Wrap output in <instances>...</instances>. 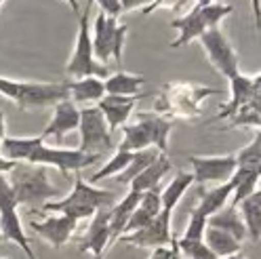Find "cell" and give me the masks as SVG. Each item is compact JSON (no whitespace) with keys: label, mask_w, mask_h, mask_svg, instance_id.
Instances as JSON below:
<instances>
[{"label":"cell","mask_w":261,"mask_h":259,"mask_svg":"<svg viewBox=\"0 0 261 259\" xmlns=\"http://www.w3.org/2000/svg\"><path fill=\"white\" fill-rule=\"evenodd\" d=\"M114 192L95 188L87 184L83 177L76 175L74 179V190L61 200H48L40 209L46 213H57V215H68L76 221L80 219H91L99 209H110L114 206Z\"/></svg>","instance_id":"obj_1"},{"label":"cell","mask_w":261,"mask_h":259,"mask_svg":"<svg viewBox=\"0 0 261 259\" xmlns=\"http://www.w3.org/2000/svg\"><path fill=\"white\" fill-rule=\"evenodd\" d=\"M9 186L17 204L23 206H42L51 198L59 196V190L48 182L46 167L17 163L9 173Z\"/></svg>","instance_id":"obj_2"},{"label":"cell","mask_w":261,"mask_h":259,"mask_svg":"<svg viewBox=\"0 0 261 259\" xmlns=\"http://www.w3.org/2000/svg\"><path fill=\"white\" fill-rule=\"evenodd\" d=\"M0 95L17 103L19 110H38L70 99L68 83H19L0 76Z\"/></svg>","instance_id":"obj_3"},{"label":"cell","mask_w":261,"mask_h":259,"mask_svg":"<svg viewBox=\"0 0 261 259\" xmlns=\"http://www.w3.org/2000/svg\"><path fill=\"white\" fill-rule=\"evenodd\" d=\"M89 15H91V3L87 5V9L78 15V36H76V46L74 53L68 61V72L74 78H108L110 70L108 66L99 63L93 55V42H91V30H89Z\"/></svg>","instance_id":"obj_4"},{"label":"cell","mask_w":261,"mask_h":259,"mask_svg":"<svg viewBox=\"0 0 261 259\" xmlns=\"http://www.w3.org/2000/svg\"><path fill=\"white\" fill-rule=\"evenodd\" d=\"M232 11H234L232 5H217V3L208 5V7H194L190 13L184 15V17L171 21V25L179 30V36L173 40L171 46L179 48L194 38H200L206 30L217 28L219 21L223 17H227Z\"/></svg>","instance_id":"obj_5"},{"label":"cell","mask_w":261,"mask_h":259,"mask_svg":"<svg viewBox=\"0 0 261 259\" xmlns=\"http://www.w3.org/2000/svg\"><path fill=\"white\" fill-rule=\"evenodd\" d=\"M128 28L122 23L118 25V21L114 17H108L106 13H97L95 17V25H93V55L99 63H106L110 59H114L116 63L122 61V44L126 38Z\"/></svg>","instance_id":"obj_6"},{"label":"cell","mask_w":261,"mask_h":259,"mask_svg":"<svg viewBox=\"0 0 261 259\" xmlns=\"http://www.w3.org/2000/svg\"><path fill=\"white\" fill-rule=\"evenodd\" d=\"M101 156L95 154H85L80 150H68V148H51V145H44V139L40 137V141L34 145V150L30 152L28 165H40V167H55L57 171H61L63 175L68 173H78L87 167H91L93 163H97Z\"/></svg>","instance_id":"obj_7"},{"label":"cell","mask_w":261,"mask_h":259,"mask_svg":"<svg viewBox=\"0 0 261 259\" xmlns=\"http://www.w3.org/2000/svg\"><path fill=\"white\" fill-rule=\"evenodd\" d=\"M17 209L19 204L13 196L7 175H0V236H3V240L15 242L25 253L28 259H36L34 251L30 247V238L21 225V217Z\"/></svg>","instance_id":"obj_8"},{"label":"cell","mask_w":261,"mask_h":259,"mask_svg":"<svg viewBox=\"0 0 261 259\" xmlns=\"http://www.w3.org/2000/svg\"><path fill=\"white\" fill-rule=\"evenodd\" d=\"M80 152L101 156L112 148V133L108 122L97 106H89L80 110Z\"/></svg>","instance_id":"obj_9"},{"label":"cell","mask_w":261,"mask_h":259,"mask_svg":"<svg viewBox=\"0 0 261 259\" xmlns=\"http://www.w3.org/2000/svg\"><path fill=\"white\" fill-rule=\"evenodd\" d=\"M217 93L215 89H202V87H188V85H169L165 87V95L156 103V110L167 112V114H177L181 116H196L198 114V103L206 95Z\"/></svg>","instance_id":"obj_10"},{"label":"cell","mask_w":261,"mask_h":259,"mask_svg":"<svg viewBox=\"0 0 261 259\" xmlns=\"http://www.w3.org/2000/svg\"><path fill=\"white\" fill-rule=\"evenodd\" d=\"M202 48L208 57V61L215 66V70L219 74H223L227 80L232 76H236L238 70V55L234 51V46L230 44V40L225 38V34L219 28H211L200 36Z\"/></svg>","instance_id":"obj_11"},{"label":"cell","mask_w":261,"mask_h":259,"mask_svg":"<svg viewBox=\"0 0 261 259\" xmlns=\"http://www.w3.org/2000/svg\"><path fill=\"white\" fill-rule=\"evenodd\" d=\"M118 240L126 242L130 247H141V249H158V247H171V242L175 240L171 234V213L160 211L156 219H152L145 228L122 234Z\"/></svg>","instance_id":"obj_12"},{"label":"cell","mask_w":261,"mask_h":259,"mask_svg":"<svg viewBox=\"0 0 261 259\" xmlns=\"http://www.w3.org/2000/svg\"><path fill=\"white\" fill-rule=\"evenodd\" d=\"M194 182L198 184H225L236 171V156H190Z\"/></svg>","instance_id":"obj_13"},{"label":"cell","mask_w":261,"mask_h":259,"mask_svg":"<svg viewBox=\"0 0 261 259\" xmlns=\"http://www.w3.org/2000/svg\"><path fill=\"white\" fill-rule=\"evenodd\" d=\"M110 209H99L91 217L89 230L83 236L80 247H78L80 253H91L93 259H103V253L112 245L110 242Z\"/></svg>","instance_id":"obj_14"},{"label":"cell","mask_w":261,"mask_h":259,"mask_svg":"<svg viewBox=\"0 0 261 259\" xmlns=\"http://www.w3.org/2000/svg\"><path fill=\"white\" fill-rule=\"evenodd\" d=\"M30 228L42 236L53 249H61L76 232L78 221L68 215H51L44 221H30Z\"/></svg>","instance_id":"obj_15"},{"label":"cell","mask_w":261,"mask_h":259,"mask_svg":"<svg viewBox=\"0 0 261 259\" xmlns=\"http://www.w3.org/2000/svg\"><path fill=\"white\" fill-rule=\"evenodd\" d=\"M78 124H80V110L72 99H63L53 106V118L46 124L40 137L42 139L55 137V141H63V137L72 133L74 128H78Z\"/></svg>","instance_id":"obj_16"},{"label":"cell","mask_w":261,"mask_h":259,"mask_svg":"<svg viewBox=\"0 0 261 259\" xmlns=\"http://www.w3.org/2000/svg\"><path fill=\"white\" fill-rule=\"evenodd\" d=\"M143 95H133V97H120V95H103L99 101H97V108L103 114L110 133H114L116 128L124 126L128 116L133 114L137 99H141Z\"/></svg>","instance_id":"obj_17"},{"label":"cell","mask_w":261,"mask_h":259,"mask_svg":"<svg viewBox=\"0 0 261 259\" xmlns=\"http://www.w3.org/2000/svg\"><path fill=\"white\" fill-rule=\"evenodd\" d=\"M230 89H232V99H230V103H227V106L221 108V112L217 114V120L234 116L240 108H244L257 95L255 85H253V78L242 76L240 72L230 78Z\"/></svg>","instance_id":"obj_18"},{"label":"cell","mask_w":261,"mask_h":259,"mask_svg":"<svg viewBox=\"0 0 261 259\" xmlns=\"http://www.w3.org/2000/svg\"><path fill=\"white\" fill-rule=\"evenodd\" d=\"M139 200H141V194L128 190L126 196L118 204H114L110 209V242L112 245L124 234V228H126L130 215H133V211L137 209Z\"/></svg>","instance_id":"obj_19"},{"label":"cell","mask_w":261,"mask_h":259,"mask_svg":"<svg viewBox=\"0 0 261 259\" xmlns=\"http://www.w3.org/2000/svg\"><path fill=\"white\" fill-rule=\"evenodd\" d=\"M135 120H139L150 131L154 148L160 154H167V150H169V133L173 128V122L169 118H165V116H160V114H154V112H137Z\"/></svg>","instance_id":"obj_20"},{"label":"cell","mask_w":261,"mask_h":259,"mask_svg":"<svg viewBox=\"0 0 261 259\" xmlns=\"http://www.w3.org/2000/svg\"><path fill=\"white\" fill-rule=\"evenodd\" d=\"M169 171H171V160L167 158V154H160L154 163L148 169H143L128 186L133 192H139V194L148 192V190H156Z\"/></svg>","instance_id":"obj_21"},{"label":"cell","mask_w":261,"mask_h":259,"mask_svg":"<svg viewBox=\"0 0 261 259\" xmlns=\"http://www.w3.org/2000/svg\"><path fill=\"white\" fill-rule=\"evenodd\" d=\"M206 225L208 228H217V230H223L230 236H234L238 242H242L247 238V228H244V221L238 213V206H223L221 211L213 213L208 219H206Z\"/></svg>","instance_id":"obj_22"},{"label":"cell","mask_w":261,"mask_h":259,"mask_svg":"<svg viewBox=\"0 0 261 259\" xmlns=\"http://www.w3.org/2000/svg\"><path fill=\"white\" fill-rule=\"evenodd\" d=\"M70 87V97L74 103H89V101H99L106 95V87L101 78H78V80H68Z\"/></svg>","instance_id":"obj_23"},{"label":"cell","mask_w":261,"mask_h":259,"mask_svg":"<svg viewBox=\"0 0 261 259\" xmlns=\"http://www.w3.org/2000/svg\"><path fill=\"white\" fill-rule=\"evenodd\" d=\"M145 85V78L137 74H128V72H116L110 74L108 80H103L106 95H120V97H133L141 95V87Z\"/></svg>","instance_id":"obj_24"},{"label":"cell","mask_w":261,"mask_h":259,"mask_svg":"<svg viewBox=\"0 0 261 259\" xmlns=\"http://www.w3.org/2000/svg\"><path fill=\"white\" fill-rule=\"evenodd\" d=\"M259 179H261V171H259V169L236 167L234 175L230 177V182H232V186H234V192H232V206H238L244 198H249L251 194L257 190Z\"/></svg>","instance_id":"obj_25"},{"label":"cell","mask_w":261,"mask_h":259,"mask_svg":"<svg viewBox=\"0 0 261 259\" xmlns=\"http://www.w3.org/2000/svg\"><path fill=\"white\" fill-rule=\"evenodd\" d=\"M240 217L251 240H261V190H255L249 198L240 202Z\"/></svg>","instance_id":"obj_26"},{"label":"cell","mask_w":261,"mask_h":259,"mask_svg":"<svg viewBox=\"0 0 261 259\" xmlns=\"http://www.w3.org/2000/svg\"><path fill=\"white\" fill-rule=\"evenodd\" d=\"M122 141L118 145V150L124 152H139V150H148L154 148L152 143V135L139 120H135L133 124H124L122 126Z\"/></svg>","instance_id":"obj_27"},{"label":"cell","mask_w":261,"mask_h":259,"mask_svg":"<svg viewBox=\"0 0 261 259\" xmlns=\"http://www.w3.org/2000/svg\"><path fill=\"white\" fill-rule=\"evenodd\" d=\"M202 240H204V245H206L211 251H213L219 259L240 253V242H238L234 236H230L227 232H223V230L208 228V225H206L204 238H202Z\"/></svg>","instance_id":"obj_28"},{"label":"cell","mask_w":261,"mask_h":259,"mask_svg":"<svg viewBox=\"0 0 261 259\" xmlns=\"http://www.w3.org/2000/svg\"><path fill=\"white\" fill-rule=\"evenodd\" d=\"M194 184V175L192 173H184L179 171L171 184L160 192V200H162V211H169L173 213V209L179 204V200H181V196L186 194V190H190V186Z\"/></svg>","instance_id":"obj_29"},{"label":"cell","mask_w":261,"mask_h":259,"mask_svg":"<svg viewBox=\"0 0 261 259\" xmlns=\"http://www.w3.org/2000/svg\"><path fill=\"white\" fill-rule=\"evenodd\" d=\"M40 141L38 137H5L0 143V156H5L11 163H25L30 152L34 150V145Z\"/></svg>","instance_id":"obj_30"},{"label":"cell","mask_w":261,"mask_h":259,"mask_svg":"<svg viewBox=\"0 0 261 259\" xmlns=\"http://www.w3.org/2000/svg\"><path fill=\"white\" fill-rule=\"evenodd\" d=\"M232 192H234L232 182H225V184H221V186H217L213 190L204 192L202 196H200V202H198V206H196V209H198V211L208 219L213 213L221 211V209L225 206V202L230 200V196H232Z\"/></svg>","instance_id":"obj_31"},{"label":"cell","mask_w":261,"mask_h":259,"mask_svg":"<svg viewBox=\"0 0 261 259\" xmlns=\"http://www.w3.org/2000/svg\"><path fill=\"white\" fill-rule=\"evenodd\" d=\"M158 156H160V152H158L156 148H148V150L133 152V158H130L128 167H126L120 175H116V182H118V184H130L143 169H148Z\"/></svg>","instance_id":"obj_32"},{"label":"cell","mask_w":261,"mask_h":259,"mask_svg":"<svg viewBox=\"0 0 261 259\" xmlns=\"http://www.w3.org/2000/svg\"><path fill=\"white\" fill-rule=\"evenodd\" d=\"M130 158H133V152H124V150H116V154H114L108 163L97 171L93 177H91V184H97V182H101V179H108V177H114V175H120L128 163H130Z\"/></svg>","instance_id":"obj_33"},{"label":"cell","mask_w":261,"mask_h":259,"mask_svg":"<svg viewBox=\"0 0 261 259\" xmlns=\"http://www.w3.org/2000/svg\"><path fill=\"white\" fill-rule=\"evenodd\" d=\"M175 242H177V249H179V253H181V257H188V259H219L213 251L204 245V240L179 238Z\"/></svg>","instance_id":"obj_34"},{"label":"cell","mask_w":261,"mask_h":259,"mask_svg":"<svg viewBox=\"0 0 261 259\" xmlns=\"http://www.w3.org/2000/svg\"><path fill=\"white\" fill-rule=\"evenodd\" d=\"M236 156V167L259 169L261 171V137H255L247 148H242Z\"/></svg>","instance_id":"obj_35"},{"label":"cell","mask_w":261,"mask_h":259,"mask_svg":"<svg viewBox=\"0 0 261 259\" xmlns=\"http://www.w3.org/2000/svg\"><path fill=\"white\" fill-rule=\"evenodd\" d=\"M204 230H206V217L194 206L192 213H190L188 228H186L181 238H186V240H202L204 238Z\"/></svg>","instance_id":"obj_36"},{"label":"cell","mask_w":261,"mask_h":259,"mask_svg":"<svg viewBox=\"0 0 261 259\" xmlns=\"http://www.w3.org/2000/svg\"><path fill=\"white\" fill-rule=\"evenodd\" d=\"M139 209H143L145 213H150L152 217H158L162 211V200H160V190H148L141 194V200H139Z\"/></svg>","instance_id":"obj_37"},{"label":"cell","mask_w":261,"mask_h":259,"mask_svg":"<svg viewBox=\"0 0 261 259\" xmlns=\"http://www.w3.org/2000/svg\"><path fill=\"white\" fill-rule=\"evenodd\" d=\"M95 3L99 5L101 13H106L108 17H114V19H116L118 15L122 13V11H120V0H95Z\"/></svg>","instance_id":"obj_38"},{"label":"cell","mask_w":261,"mask_h":259,"mask_svg":"<svg viewBox=\"0 0 261 259\" xmlns=\"http://www.w3.org/2000/svg\"><path fill=\"white\" fill-rule=\"evenodd\" d=\"M152 0H120V11L126 13V11H133L137 7H148Z\"/></svg>","instance_id":"obj_39"},{"label":"cell","mask_w":261,"mask_h":259,"mask_svg":"<svg viewBox=\"0 0 261 259\" xmlns=\"http://www.w3.org/2000/svg\"><path fill=\"white\" fill-rule=\"evenodd\" d=\"M148 259H171V247H158V249H154Z\"/></svg>","instance_id":"obj_40"},{"label":"cell","mask_w":261,"mask_h":259,"mask_svg":"<svg viewBox=\"0 0 261 259\" xmlns=\"http://www.w3.org/2000/svg\"><path fill=\"white\" fill-rule=\"evenodd\" d=\"M15 165H17V163H11V160H7L5 156H0V175H7V173H11Z\"/></svg>","instance_id":"obj_41"},{"label":"cell","mask_w":261,"mask_h":259,"mask_svg":"<svg viewBox=\"0 0 261 259\" xmlns=\"http://www.w3.org/2000/svg\"><path fill=\"white\" fill-rule=\"evenodd\" d=\"M253 5V13H255V23H257V30L261 28V0H251Z\"/></svg>","instance_id":"obj_42"},{"label":"cell","mask_w":261,"mask_h":259,"mask_svg":"<svg viewBox=\"0 0 261 259\" xmlns=\"http://www.w3.org/2000/svg\"><path fill=\"white\" fill-rule=\"evenodd\" d=\"M5 133H7V120H5V112L0 110V143H3V139L7 137Z\"/></svg>","instance_id":"obj_43"},{"label":"cell","mask_w":261,"mask_h":259,"mask_svg":"<svg viewBox=\"0 0 261 259\" xmlns=\"http://www.w3.org/2000/svg\"><path fill=\"white\" fill-rule=\"evenodd\" d=\"M177 240V238H175ZM171 242V259H181V253H179V249H177V242Z\"/></svg>","instance_id":"obj_44"},{"label":"cell","mask_w":261,"mask_h":259,"mask_svg":"<svg viewBox=\"0 0 261 259\" xmlns=\"http://www.w3.org/2000/svg\"><path fill=\"white\" fill-rule=\"evenodd\" d=\"M65 3L70 5V9H72V13H74V15H80V9H78V0H65Z\"/></svg>","instance_id":"obj_45"},{"label":"cell","mask_w":261,"mask_h":259,"mask_svg":"<svg viewBox=\"0 0 261 259\" xmlns=\"http://www.w3.org/2000/svg\"><path fill=\"white\" fill-rule=\"evenodd\" d=\"M253 85H255V91L261 93V74H259L257 78H253Z\"/></svg>","instance_id":"obj_46"},{"label":"cell","mask_w":261,"mask_h":259,"mask_svg":"<svg viewBox=\"0 0 261 259\" xmlns=\"http://www.w3.org/2000/svg\"><path fill=\"white\" fill-rule=\"evenodd\" d=\"M208 5H213V0H196L194 7H208Z\"/></svg>","instance_id":"obj_47"},{"label":"cell","mask_w":261,"mask_h":259,"mask_svg":"<svg viewBox=\"0 0 261 259\" xmlns=\"http://www.w3.org/2000/svg\"><path fill=\"white\" fill-rule=\"evenodd\" d=\"M223 259H247L242 253H236V255H230V257H223Z\"/></svg>","instance_id":"obj_48"},{"label":"cell","mask_w":261,"mask_h":259,"mask_svg":"<svg viewBox=\"0 0 261 259\" xmlns=\"http://www.w3.org/2000/svg\"><path fill=\"white\" fill-rule=\"evenodd\" d=\"M257 137H261V124H259V133H257Z\"/></svg>","instance_id":"obj_49"},{"label":"cell","mask_w":261,"mask_h":259,"mask_svg":"<svg viewBox=\"0 0 261 259\" xmlns=\"http://www.w3.org/2000/svg\"><path fill=\"white\" fill-rule=\"evenodd\" d=\"M0 259H9V257H0Z\"/></svg>","instance_id":"obj_50"},{"label":"cell","mask_w":261,"mask_h":259,"mask_svg":"<svg viewBox=\"0 0 261 259\" xmlns=\"http://www.w3.org/2000/svg\"><path fill=\"white\" fill-rule=\"evenodd\" d=\"M0 242H3V236H0Z\"/></svg>","instance_id":"obj_51"}]
</instances>
